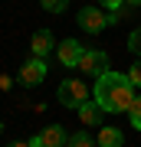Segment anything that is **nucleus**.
Wrapping results in <instances>:
<instances>
[{
    "instance_id": "nucleus-11",
    "label": "nucleus",
    "mask_w": 141,
    "mask_h": 147,
    "mask_svg": "<svg viewBox=\"0 0 141 147\" xmlns=\"http://www.w3.org/2000/svg\"><path fill=\"white\" fill-rule=\"evenodd\" d=\"M66 147H95V141H92L85 131H79V134H72V137L66 141Z\"/></svg>"
},
{
    "instance_id": "nucleus-14",
    "label": "nucleus",
    "mask_w": 141,
    "mask_h": 147,
    "mask_svg": "<svg viewBox=\"0 0 141 147\" xmlns=\"http://www.w3.org/2000/svg\"><path fill=\"white\" fill-rule=\"evenodd\" d=\"M128 49L141 56V26H135V30H131V36H128Z\"/></svg>"
},
{
    "instance_id": "nucleus-10",
    "label": "nucleus",
    "mask_w": 141,
    "mask_h": 147,
    "mask_svg": "<svg viewBox=\"0 0 141 147\" xmlns=\"http://www.w3.org/2000/svg\"><path fill=\"white\" fill-rule=\"evenodd\" d=\"M125 144V134L118 127H102L99 131V147H121Z\"/></svg>"
},
{
    "instance_id": "nucleus-8",
    "label": "nucleus",
    "mask_w": 141,
    "mask_h": 147,
    "mask_svg": "<svg viewBox=\"0 0 141 147\" xmlns=\"http://www.w3.org/2000/svg\"><path fill=\"white\" fill-rule=\"evenodd\" d=\"M30 49H33V56H36V59H46L52 49H56V39H52V33H49V30H36V33H33Z\"/></svg>"
},
{
    "instance_id": "nucleus-16",
    "label": "nucleus",
    "mask_w": 141,
    "mask_h": 147,
    "mask_svg": "<svg viewBox=\"0 0 141 147\" xmlns=\"http://www.w3.org/2000/svg\"><path fill=\"white\" fill-rule=\"evenodd\" d=\"M99 7H102V10H108V13H118L121 7H125V0H99Z\"/></svg>"
},
{
    "instance_id": "nucleus-17",
    "label": "nucleus",
    "mask_w": 141,
    "mask_h": 147,
    "mask_svg": "<svg viewBox=\"0 0 141 147\" xmlns=\"http://www.w3.org/2000/svg\"><path fill=\"white\" fill-rule=\"evenodd\" d=\"M125 7H141V0H125Z\"/></svg>"
},
{
    "instance_id": "nucleus-20",
    "label": "nucleus",
    "mask_w": 141,
    "mask_h": 147,
    "mask_svg": "<svg viewBox=\"0 0 141 147\" xmlns=\"http://www.w3.org/2000/svg\"><path fill=\"white\" fill-rule=\"evenodd\" d=\"M30 147H33V144H30Z\"/></svg>"
},
{
    "instance_id": "nucleus-15",
    "label": "nucleus",
    "mask_w": 141,
    "mask_h": 147,
    "mask_svg": "<svg viewBox=\"0 0 141 147\" xmlns=\"http://www.w3.org/2000/svg\"><path fill=\"white\" fill-rule=\"evenodd\" d=\"M125 75H128V82L135 85V88H141V62H131V69H128Z\"/></svg>"
},
{
    "instance_id": "nucleus-5",
    "label": "nucleus",
    "mask_w": 141,
    "mask_h": 147,
    "mask_svg": "<svg viewBox=\"0 0 141 147\" xmlns=\"http://www.w3.org/2000/svg\"><path fill=\"white\" fill-rule=\"evenodd\" d=\"M66 141H69V134H66L63 124H49V127H43L36 137H30L33 147H63Z\"/></svg>"
},
{
    "instance_id": "nucleus-1",
    "label": "nucleus",
    "mask_w": 141,
    "mask_h": 147,
    "mask_svg": "<svg viewBox=\"0 0 141 147\" xmlns=\"http://www.w3.org/2000/svg\"><path fill=\"white\" fill-rule=\"evenodd\" d=\"M95 101L102 105L105 115H128L131 101H135V85L121 72H105L95 79Z\"/></svg>"
},
{
    "instance_id": "nucleus-7",
    "label": "nucleus",
    "mask_w": 141,
    "mask_h": 147,
    "mask_svg": "<svg viewBox=\"0 0 141 147\" xmlns=\"http://www.w3.org/2000/svg\"><path fill=\"white\" fill-rule=\"evenodd\" d=\"M82 53H85V46H79L76 39H63V42L56 46V56H59V62H63L66 69L79 65V59H82Z\"/></svg>"
},
{
    "instance_id": "nucleus-2",
    "label": "nucleus",
    "mask_w": 141,
    "mask_h": 147,
    "mask_svg": "<svg viewBox=\"0 0 141 147\" xmlns=\"http://www.w3.org/2000/svg\"><path fill=\"white\" fill-rule=\"evenodd\" d=\"M115 23V13L102 10V7H82L79 10V26L85 33H102L105 26H112Z\"/></svg>"
},
{
    "instance_id": "nucleus-12",
    "label": "nucleus",
    "mask_w": 141,
    "mask_h": 147,
    "mask_svg": "<svg viewBox=\"0 0 141 147\" xmlns=\"http://www.w3.org/2000/svg\"><path fill=\"white\" fill-rule=\"evenodd\" d=\"M128 115H131V127H138V131H141V95H135V101H131V111H128Z\"/></svg>"
},
{
    "instance_id": "nucleus-13",
    "label": "nucleus",
    "mask_w": 141,
    "mask_h": 147,
    "mask_svg": "<svg viewBox=\"0 0 141 147\" xmlns=\"http://www.w3.org/2000/svg\"><path fill=\"white\" fill-rule=\"evenodd\" d=\"M40 3H43V10H46V13H63L69 0H40Z\"/></svg>"
},
{
    "instance_id": "nucleus-3",
    "label": "nucleus",
    "mask_w": 141,
    "mask_h": 147,
    "mask_svg": "<svg viewBox=\"0 0 141 147\" xmlns=\"http://www.w3.org/2000/svg\"><path fill=\"white\" fill-rule=\"evenodd\" d=\"M56 98H59V105H66V108H79L82 101H89V88H85L82 79H66V82H59Z\"/></svg>"
},
{
    "instance_id": "nucleus-6",
    "label": "nucleus",
    "mask_w": 141,
    "mask_h": 147,
    "mask_svg": "<svg viewBox=\"0 0 141 147\" xmlns=\"http://www.w3.org/2000/svg\"><path fill=\"white\" fill-rule=\"evenodd\" d=\"M43 79H46V59H26L23 69H20V82L23 85H40Z\"/></svg>"
},
{
    "instance_id": "nucleus-18",
    "label": "nucleus",
    "mask_w": 141,
    "mask_h": 147,
    "mask_svg": "<svg viewBox=\"0 0 141 147\" xmlns=\"http://www.w3.org/2000/svg\"><path fill=\"white\" fill-rule=\"evenodd\" d=\"M10 147H30V141H16V144H10Z\"/></svg>"
},
{
    "instance_id": "nucleus-19",
    "label": "nucleus",
    "mask_w": 141,
    "mask_h": 147,
    "mask_svg": "<svg viewBox=\"0 0 141 147\" xmlns=\"http://www.w3.org/2000/svg\"><path fill=\"white\" fill-rule=\"evenodd\" d=\"M0 134H3V121H0Z\"/></svg>"
},
{
    "instance_id": "nucleus-4",
    "label": "nucleus",
    "mask_w": 141,
    "mask_h": 147,
    "mask_svg": "<svg viewBox=\"0 0 141 147\" xmlns=\"http://www.w3.org/2000/svg\"><path fill=\"white\" fill-rule=\"evenodd\" d=\"M79 72L82 75H105L108 72V56L102 53V49H85L82 53V59H79Z\"/></svg>"
},
{
    "instance_id": "nucleus-9",
    "label": "nucleus",
    "mask_w": 141,
    "mask_h": 147,
    "mask_svg": "<svg viewBox=\"0 0 141 147\" xmlns=\"http://www.w3.org/2000/svg\"><path fill=\"white\" fill-rule=\"evenodd\" d=\"M76 111H79V121H82V124H89V127H99L102 118H105V111H102L99 101H82Z\"/></svg>"
}]
</instances>
